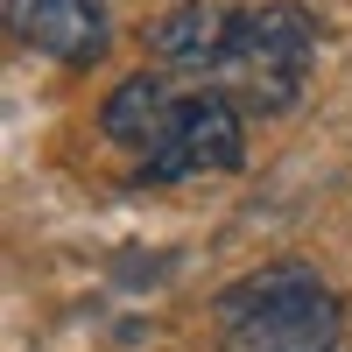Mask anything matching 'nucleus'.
I'll return each mask as SVG.
<instances>
[{
	"label": "nucleus",
	"mask_w": 352,
	"mask_h": 352,
	"mask_svg": "<svg viewBox=\"0 0 352 352\" xmlns=\"http://www.w3.org/2000/svg\"><path fill=\"white\" fill-rule=\"evenodd\" d=\"M310 64H317V14L303 0H254V8H232L212 92H226L240 113H289L303 99Z\"/></svg>",
	"instance_id": "f03ea898"
},
{
	"label": "nucleus",
	"mask_w": 352,
	"mask_h": 352,
	"mask_svg": "<svg viewBox=\"0 0 352 352\" xmlns=\"http://www.w3.org/2000/svg\"><path fill=\"white\" fill-rule=\"evenodd\" d=\"M240 162H247V113L226 92H212V85H190V99L176 106L169 134L134 162V184L162 190V184H190V176H226Z\"/></svg>",
	"instance_id": "7ed1b4c3"
},
{
	"label": "nucleus",
	"mask_w": 352,
	"mask_h": 352,
	"mask_svg": "<svg viewBox=\"0 0 352 352\" xmlns=\"http://www.w3.org/2000/svg\"><path fill=\"white\" fill-rule=\"evenodd\" d=\"M8 28L36 50L50 56V64H99L106 56V0H8Z\"/></svg>",
	"instance_id": "20e7f679"
},
{
	"label": "nucleus",
	"mask_w": 352,
	"mask_h": 352,
	"mask_svg": "<svg viewBox=\"0 0 352 352\" xmlns=\"http://www.w3.org/2000/svg\"><path fill=\"white\" fill-rule=\"evenodd\" d=\"M190 99V85L176 78V71H134V78H120L106 92V106H99V134L113 141V148H134V162L155 148V141L169 134V120H176V106Z\"/></svg>",
	"instance_id": "39448f33"
},
{
	"label": "nucleus",
	"mask_w": 352,
	"mask_h": 352,
	"mask_svg": "<svg viewBox=\"0 0 352 352\" xmlns=\"http://www.w3.org/2000/svg\"><path fill=\"white\" fill-rule=\"evenodd\" d=\"M226 36H232V8L184 0V8H169V14L148 28V56H155L162 71H176L184 85H212L219 56H226Z\"/></svg>",
	"instance_id": "423d86ee"
},
{
	"label": "nucleus",
	"mask_w": 352,
	"mask_h": 352,
	"mask_svg": "<svg viewBox=\"0 0 352 352\" xmlns=\"http://www.w3.org/2000/svg\"><path fill=\"white\" fill-rule=\"evenodd\" d=\"M212 324L226 352H338L345 303L310 261H268L219 289Z\"/></svg>",
	"instance_id": "f257e3e1"
}]
</instances>
